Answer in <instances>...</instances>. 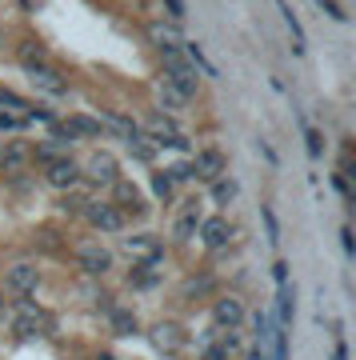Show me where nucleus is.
<instances>
[{
	"instance_id": "1",
	"label": "nucleus",
	"mask_w": 356,
	"mask_h": 360,
	"mask_svg": "<svg viewBox=\"0 0 356 360\" xmlns=\"http://www.w3.org/2000/svg\"><path fill=\"white\" fill-rule=\"evenodd\" d=\"M52 132H56V141H89V136H101L104 132V124L96 120V116H84V112H77V116H68V120H56L52 124Z\"/></svg>"
},
{
	"instance_id": "2",
	"label": "nucleus",
	"mask_w": 356,
	"mask_h": 360,
	"mask_svg": "<svg viewBox=\"0 0 356 360\" xmlns=\"http://www.w3.org/2000/svg\"><path fill=\"white\" fill-rule=\"evenodd\" d=\"M168 60V84H172V89L180 92V96H184V101H192V96H196V72H192L189 68V60H184V52H180V56H165Z\"/></svg>"
},
{
	"instance_id": "3",
	"label": "nucleus",
	"mask_w": 356,
	"mask_h": 360,
	"mask_svg": "<svg viewBox=\"0 0 356 360\" xmlns=\"http://www.w3.org/2000/svg\"><path fill=\"white\" fill-rule=\"evenodd\" d=\"M4 284H8L16 296H28L40 284V269L28 264V260H16V264H8V272H4Z\"/></svg>"
},
{
	"instance_id": "4",
	"label": "nucleus",
	"mask_w": 356,
	"mask_h": 360,
	"mask_svg": "<svg viewBox=\"0 0 356 360\" xmlns=\"http://www.w3.org/2000/svg\"><path fill=\"white\" fill-rule=\"evenodd\" d=\"M25 72H28V84H32L37 92H44V96H52V101L68 92V84H64L61 72H52V68H44V65H32V68H25Z\"/></svg>"
},
{
	"instance_id": "5",
	"label": "nucleus",
	"mask_w": 356,
	"mask_h": 360,
	"mask_svg": "<svg viewBox=\"0 0 356 360\" xmlns=\"http://www.w3.org/2000/svg\"><path fill=\"white\" fill-rule=\"evenodd\" d=\"M84 176L92 184H113V180H120V165H116L113 153H92L89 165H84Z\"/></svg>"
},
{
	"instance_id": "6",
	"label": "nucleus",
	"mask_w": 356,
	"mask_h": 360,
	"mask_svg": "<svg viewBox=\"0 0 356 360\" xmlns=\"http://www.w3.org/2000/svg\"><path fill=\"white\" fill-rule=\"evenodd\" d=\"M232 240V224L224 217H208L201 220V245L208 248V252H217V248H224Z\"/></svg>"
},
{
	"instance_id": "7",
	"label": "nucleus",
	"mask_w": 356,
	"mask_h": 360,
	"mask_svg": "<svg viewBox=\"0 0 356 360\" xmlns=\"http://www.w3.org/2000/svg\"><path fill=\"white\" fill-rule=\"evenodd\" d=\"M77 260H80V269L89 272V276H104V272L113 269V252H108L104 245H80Z\"/></svg>"
},
{
	"instance_id": "8",
	"label": "nucleus",
	"mask_w": 356,
	"mask_h": 360,
	"mask_svg": "<svg viewBox=\"0 0 356 360\" xmlns=\"http://www.w3.org/2000/svg\"><path fill=\"white\" fill-rule=\"evenodd\" d=\"M84 217H89L92 229H101V232H120V224H125V212L116 205H89Z\"/></svg>"
},
{
	"instance_id": "9",
	"label": "nucleus",
	"mask_w": 356,
	"mask_h": 360,
	"mask_svg": "<svg viewBox=\"0 0 356 360\" xmlns=\"http://www.w3.org/2000/svg\"><path fill=\"white\" fill-rule=\"evenodd\" d=\"M192 165V176L196 180H217L220 172H224V153L220 148H204V153H196V160H189Z\"/></svg>"
},
{
	"instance_id": "10",
	"label": "nucleus",
	"mask_w": 356,
	"mask_h": 360,
	"mask_svg": "<svg viewBox=\"0 0 356 360\" xmlns=\"http://www.w3.org/2000/svg\"><path fill=\"white\" fill-rule=\"evenodd\" d=\"M80 180V165L72 160V156H56L49 165V184L52 188H72Z\"/></svg>"
},
{
	"instance_id": "11",
	"label": "nucleus",
	"mask_w": 356,
	"mask_h": 360,
	"mask_svg": "<svg viewBox=\"0 0 356 360\" xmlns=\"http://www.w3.org/2000/svg\"><path fill=\"white\" fill-rule=\"evenodd\" d=\"M44 324H49V312L28 309V304H25V309H20V316L13 321V336H16V340H28V336H37Z\"/></svg>"
},
{
	"instance_id": "12",
	"label": "nucleus",
	"mask_w": 356,
	"mask_h": 360,
	"mask_svg": "<svg viewBox=\"0 0 356 360\" xmlns=\"http://www.w3.org/2000/svg\"><path fill=\"white\" fill-rule=\"evenodd\" d=\"M212 321L220 324V328H241V321H244V304L236 300V296H220L217 300V309H212Z\"/></svg>"
},
{
	"instance_id": "13",
	"label": "nucleus",
	"mask_w": 356,
	"mask_h": 360,
	"mask_svg": "<svg viewBox=\"0 0 356 360\" xmlns=\"http://www.w3.org/2000/svg\"><path fill=\"white\" fill-rule=\"evenodd\" d=\"M113 200L120 212H144V196H140L136 184H128V180H113Z\"/></svg>"
},
{
	"instance_id": "14",
	"label": "nucleus",
	"mask_w": 356,
	"mask_h": 360,
	"mask_svg": "<svg viewBox=\"0 0 356 360\" xmlns=\"http://www.w3.org/2000/svg\"><path fill=\"white\" fill-rule=\"evenodd\" d=\"M148 340H153V348H160V352H177V348L184 345V333H180V324H156L153 333H148Z\"/></svg>"
},
{
	"instance_id": "15",
	"label": "nucleus",
	"mask_w": 356,
	"mask_h": 360,
	"mask_svg": "<svg viewBox=\"0 0 356 360\" xmlns=\"http://www.w3.org/2000/svg\"><path fill=\"white\" fill-rule=\"evenodd\" d=\"M144 124H148V132H153V144H156V148H160L168 136H177V120H172L168 112H148V120H144Z\"/></svg>"
},
{
	"instance_id": "16",
	"label": "nucleus",
	"mask_w": 356,
	"mask_h": 360,
	"mask_svg": "<svg viewBox=\"0 0 356 360\" xmlns=\"http://www.w3.org/2000/svg\"><path fill=\"white\" fill-rule=\"evenodd\" d=\"M293 312H296L293 288H288V284H280V288H276V316H272L276 328H288V324H293Z\"/></svg>"
},
{
	"instance_id": "17",
	"label": "nucleus",
	"mask_w": 356,
	"mask_h": 360,
	"mask_svg": "<svg viewBox=\"0 0 356 360\" xmlns=\"http://www.w3.org/2000/svg\"><path fill=\"white\" fill-rule=\"evenodd\" d=\"M156 281H160V276H156V269H144V264H132V269H128V284H132L136 292H153Z\"/></svg>"
},
{
	"instance_id": "18",
	"label": "nucleus",
	"mask_w": 356,
	"mask_h": 360,
	"mask_svg": "<svg viewBox=\"0 0 356 360\" xmlns=\"http://www.w3.org/2000/svg\"><path fill=\"white\" fill-rule=\"evenodd\" d=\"M196 229H201V212H196V205H189L184 212H180V220H177V240H192L196 236Z\"/></svg>"
},
{
	"instance_id": "19",
	"label": "nucleus",
	"mask_w": 356,
	"mask_h": 360,
	"mask_svg": "<svg viewBox=\"0 0 356 360\" xmlns=\"http://www.w3.org/2000/svg\"><path fill=\"white\" fill-rule=\"evenodd\" d=\"M25 112L28 108H0V132H20L28 124Z\"/></svg>"
},
{
	"instance_id": "20",
	"label": "nucleus",
	"mask_w": 356,
	"mask_h": 360,
	"mask_svg": "<svg viewBox=\"0 0 356 360\" xmlns=\"http://www.w3.org/2000/svg\"><path fill=\"white\" fill-rule=\"evenodd\" d=\"M108 324H113L116 336H132V333H136V316H132L128 309H113V321H108Z\"/></svg>"
},
{
	"instance_id": "21",
	"label": "nucleus",
	"mask_w": 356,
	"mask_h": 360,
	"mask_svg": "<svg viewBox=\"0 0 356 360\" xmlns=\"http://www.w3.org/2000/svg\"><path fill=\"white\" fill-rule=\"evenodd\" d=\"M104 120H108V129H113L116 136H120V141H132V136H140V129L132 124V120H128V116H116V112H108Z\"/></svg>"
},
{
	"instance_id": "22",
	"label": "nucleus",
	"mask_w": 356,
	"mask_h": 360,
	"mask_svg": "<svg viewBox=\"0 0 356 360\" xmlns=\"http://www.w3.org/2000/svg\"><path fill=\"white\" fill-rule=\"evenodd\" d=\"M236 188H241V184H236V180H224V176H217L212 180V200H217V205H229V200H236Z\"/></svg>"
},
{
	"instance_id": "23",
	"label": "nucleus",
	"mask_w": 356,
	"mask_h": 360,
	"mask_svg": "<svg viewBox=\"0 0 356 360\" xmlns=\"http://www.w3.org/2000/svg\"><path fill=\"white\" fill-rule=\"evenodd\" d=\"M128 148H132V156H136V160H144V165H153V160H156V144L144 141V136H132V141H128Z\"/></svg>"
},
{
	"instance_id": "24",
	"label": "nucleus",
	"mask_w": 356,
	"mask_h": 360,
	"mask_svg": "<svg viewBox=\"0 0 356 360\" xmlns=\"http://www.w3.org/2000/svg\"><path fill=\"white\" fill-rule=\"evenodd\" d=\"M156 92H160V104H165V112H172V108H184V104H189L177 89H172V84H168V80H160V89H156Z\"/></svg>"
},
{
	"instance_id": "25",
	"label": "nucleus",
	"mask_w": 356,
	"mask_h": 360,
	"mask_svg": "<svg viewBox=\"0 0 356 360\" xmlns=\"http://www.w3.org/2000/svg\"><path fill=\"white\" fill-rule=\"evenodd\" d=\"M153 196L156 200H172V180H168V172H153Z\"/></svg>"
},
{
	"instance_id": "26",
	"label": "nucleus",
	"mask_w": 356,
	"mask_h": 360,
	"mask_svg": "<svg viewBox=\"0 0 356 360\" xmlns=\"http://www.w3.org/2000/svg\"><path fill=\"white\" fill-rule=\"evenodd\" d=\"M305 144H308V156H312V160H320V156H324V136H320L312 124L305 129Z\"/></svg>"
},
{
	"instance_id": "27",
	"label": "nucleus",
	"mask_w": 356,
	"mask_h": 360,
	"mask_svg": "<svg viewBox=\"0 0 356 360\" xmlns=\"http://www.w3.org/2000/svg\"><path fill=\"white\" fill-rule=\"evenodd\" d=\"M180 52L189 56L192 65H201L204 72H212V77H217V65H208V60H204V49H201V44H184V49H180Z\"/></svg>"
},
{
	"instance_id": "28",
	"label": "nucleus",
	"mask_w": 356,
	"mask_h": 360,
	"mask_svg": "<svg viewBox=\"0 0 356 360\" xmlns=\"http://www.w3.org/2000/svg\"><path fill=\"white\" fill-rule=\"evenodd\" d=\"M265 229H268V240H272V248L280 245V224H276V212L265 205Z\"/></svg>"
},
{
	"instance_id": "29",
	"label": "nucleus",
	"mask_w": 356,
	"mask_h": 360,
	"mask_svg": "<svg viewBox=\"0 0 356 360\" xmlns=\"http://www.w3.org/2000/svg\"><path fill=\"white\" fill-rule=\"evenodd\" d=\"M317 8H320V13H329L332 20H341V25L348 20V13H344V8L336 4V0H317Z\"/></svg>"
},
{
	"instance_id": "30",
	"label": "nucleus",
	"mask_w": 356,
	"mask_h": 360,
	"mask_svg": "<svg viewBox=\"0 0 356 360\" xmlns=\"http://www.w3.org/2000/svg\"><path fill=\"white\" fill-rule=\"evenodd\" d=\"M168 180H172V184H177V180H192V165H189V160L172 165V168H168Z\"/></svg>"
},
{
	"instance_id": "31",
	"label": "nucleus",
	"mask_w": 356,
	"mask_h": 360,
	"mask_svg": "<svg viewBox=\"0 0 356 360\" xmlns=\"http://www.w3.org/2000/svg\"><path fill=\"white\" fill-rule=\"evenodd\" d=\"M148 248H156L153 236H132V240H128V252H148Z\"/></svg>"
},
{
	"instance_id": "32",
	"label": "nucleus",
	"mask_w": 356,
	"mask_h": 360,
	"mask_svg": "<svg viewBox=\"0 0 356 360\" xmlns=\"http://www.w3.org/2000/svg\"><path fill=\"white\" fill-rule=\"evenodd\" d=\"M332 184H336V193H341L344 200H352V188H348V176H344V172H336V176H332Z\"/></svg>"
},
{
	"instance_id": "33",
	"label": "nucleus",
	"mask_w": 356,
	"mask_h": 360,
	"mask_svg": "<svg viewBox=\"0 0 356 360\" xmlns=\"http://www.w3.org/2000/svg\"><path fill=\"white\" fill-rule=\"evenodd\" d=\"M272 276H276V284H288V264L276 260V264H272Z\"/></svg>"
},
{
	"instance_id": "34",
	"label": "nucleus",
	"mask_w": 356,
	"mask_h": 360,
	"mask_svg": "<svg viewBox=\"0 0 356 360\" xmlns=\"http://www.w3.org/2000/svg\"><path fill=\"white\" fill-rule=\"evenodd\" d=\"M341 248H344V257H352L356 248H352V232L348 229H341Z\"/></svg>"
},
{
	"instance_id": "35",
	"label": "nucleus",
	"mask_w": 356,
	"mask_h": 360,
	"mask_svg": "<svg viewBox=\"0 0 356 360\" xmlns=\"http://www.w3.org/2000/svg\"><path fill=\"white\" fill-rule=\"evenodd\" d=\"M260 153H265V160H268V165H280V156L272 153V144H268V141H260Z\"/></svg>"
},
{
	"instance_id": "36",
	"label": "nucleus",
	"mask_w": 356,
	"mask_h": 360,
	"mask_svg": "<svg viewBox=\"0 0 356 360\" xmlns=\"http://www.w3.org/2000/svg\"><path fill=\"white\" fill-rule=\"evenodd\" d=\"M165 4H168V13L177 16V20H180V16H184V0H165Z\"/></svg>"
},
{
	"instance_id": "37",
	"label": "nucleus",
	"mask_w": 356,
	"mask_h": 360,
	"mask_svg": "<svg viewBox=\"0 0 356 360\" xmlns=\"http://www.w3.org/2000/svg\"><path fill=\"white\" fill-rule=\"evenodd\" d=\"M336 360H348V352H344V345H336Z\"/></svg>"
},
{
	"instance_id": "38",
	"label": "nucleus",
	"mask_w": 356,
	"mask_h": 360,
	"mask_svg": "<svg viewBox=\"0 0 356 360\" xmlns=\"http://www.w3.org/2000/svg\"><path fill=\"white\" fill-rule=\"evenodd\" d=\"M0 172H4V144H0Z\"/></svg>"
},
{
	"instance_id": "39",
	"label": "nucleus",
	"mask_w": 356,
	"mask_h": 360,
	"mask_svg": "<svg viewBox=\"0 0 356 360\" xmlns=\"http://www.w3.org/2000/svg\"><path fill=\"white\" fill-rule=\"evenodd\" d=\"M0 309H4V296H0Z\"/></svg>"
}]
</instances>
